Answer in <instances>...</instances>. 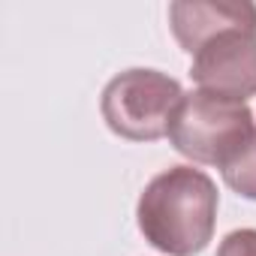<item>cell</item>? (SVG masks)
Instances as JSON below:
<instances>
[{
  "instance_id": "1",
  "label": "cell",
  "mask_w": 256,
  "mask_h": 256,
  "mask_svg": "<svg viewBox=\"0 0 256 256\" xmlns=\"http://www.w3.org/2000/svg\"><path fill=\"white\" fill-rule=\"evenodd\" d=\"M136 217L151 247L169 256H193L214 235L217 187L202 169L172 166L145 187Z\"/></svg>"
},
{
  "instance_id": "2",
  "label": "cell",
  "mask_w": 256,
  "mask_h": 256,
  "mask_svg": "<svg viewBox=\"0 0 256 256\" xmlns=\"http://www.w3.org/2000/svg\"><path fill=\"white\" fill-rule=\"evenodd\" d=\"M253 133V114L244 102L193 90L184 94L172 118L169 142L178 154L190 157L193 163L223 169L238 157V151L250 142Z\"/></svg>"
},
{
  "instance_id": "3",
  "label": "cell",
  "mask_w": 256,
  "mask_h": 256,
  "mask_svg": "<svg viewBox=\"0 0 256 256\" xmlns=\"http://www.w3.org/2000/svg\"><path fill=\"white\" fill-rule=\"evenodd\" d=\"M184 100L181 84L157 70H126L102 90V120L130 142H157L169 136L172 118Z\"/></svg>"
},
{
  "instance_id": "4",
  "label": "cell",
  "mask_w": 256,
  "mask_h": 256,
  "mask_svg": "<svg viewBox=\"0 0 256 256\" xmlns=\"http://www.w3.org/2000/svg\"><path fill=\"white\" fill-rule=\"evenodd\" d=\"M190 78L205 94L244 102L256 94V34H223L193 54Z\"/></svg>"
},
{
  "instance_id": "5",
  "label": "cell",
  "mask_w": 256,
  "mask_h": 256,
  "mask_svg": "<svg viewBox=\"0 0 256 256\" xmlns=\"http://www.w3.org/2000/svg\"><path fill=\"white\" fill-rule=\"evenodd\" d=\"M169 24L178 46L199 54L223 34H256V6L238 0H178L169 6Z\"/></svg>"
},
{
  "instance_id": "6",
  "label": "cell",
  "mask_w": 256,
  "mask_h": 256,
  "mask_svg": "<svg viewBox=\"0 0 256 256\" xmlns=\"http://www.w3.org/2000/svg\"><path fill=\"white\" fill-rule=\"evenodd\" d=\"M223 181L238 193L256 202V133L250 136V142L238 151V157L223 166Z\"/></svg>"
},
{
  "instance_id": "7",
  "label": "cell",
  "mask_w": 256,
  "mask_h": 256,
  "mask_svg": "<svg viewBox=\"0 0 256 256\" xmlns=\"http://www.w3.org/2000/svg\"><path fill=\"white\" fill-rule=\"evenodd\" d=\"M217 256H256V229H235L220 241Z\"/></svg>"
}]
</instances>
